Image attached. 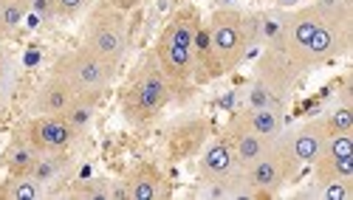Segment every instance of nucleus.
I'll return each mask as SVG.
<instances>
[{"label": "nucleus", "mask_w": 353, "mask_h": 200, "mask_svg": "<svg viewBox=\"0 0 353 200\" xmlns=\"http://www.w3.org/2000/svg\"><path fill=\"white\" fill-rule=\"evenodd\" d=\"M322 25V14L316 12L314 3H305V6H294V9H285V23H283V34L274 45H266V48H277L285 60H291V65L303 71V51L305 45L311 43V37L316 34V28ZM305 74V71H303Z\"/></svg>", "instance_id": "obj_7"}, {"label": "nucleus", "mask_w": 353, "mask_h": 200, "mask_svg": "<svg viewBox=\"0 0 353 200\" xmlns=\"http://www.w3.org/2000/svg\"><path fill=\"white\" fill-rule=\"evenodd\" d=\"M88 6H91V0H57V17L60 20L79 17Z\"/></svg>", "instance_id": "obj_28"}, {"label": "nucleus", "mask_w": 353, "mask_h": 200, "mask_svg": "<svg viewBox=\"0 0 353 200\" xmlns=\"http://www.w3.org/2000/svg\"><path fill=\"white\" fill-rule=\"evenodd\" d=\"M3 76H6V54L0 48V82H3Z\"/></svg>", "instance_id": "obj_32"}, {"label": "nucleus", "mask_w": 353, "mask_h": 200, "mask_svg": "<svg viewBox=\"0 0 353 200\" xmlns=\"http://www.w3.org/2000/svg\"><path fill=\"white\" fill-rule=\"evenodd\" d=\"M23 138L37 153H65L79 135L63 116H37L26 124Z\"/></svg>", "instance_id": "obj_9"}, {"label": "nucleus", "mask_w": 353, "mask_h": 200, "mask_svg": "<svg viewBox=\"0 0 353 200\" xmlns=\"http://www.w3.org/2000/svg\"><path fill=\"white\" fill-rule=\"evenodd\" d=\"M283 23H285V9H266V12H257V43L266 48L274 45L283 34Z\"/></svg>", "instance_id": "obj_20"}, {"label": "nucleus", "mask_w": 353, "mask_h": 200, "mask_svg": "<svg viewBox=\"0 0 353 200\" xmlns=\"http://www.w3.org/2000/svg\"><path fill=\"white\" fill-rule=\"evenodd\" d=\"M99 91H88V93H77V99L68 104V110L63 113V119L74 127L77 135L88 133V127L94 124V116H97V104H99Z\"/></svg>", "instance_id": "obj_16"}, {"label": "nucleus", "mask_w": 353, "mask_h": 200, "mask_svg": "<svg viewBox=\"0 0 353 200\" xmlns=\"http://www.w3.org/2000/svg\"><path fill=\"white\" fill-rule=\"evenodd\" d=\"M198 173H201V181H212V178H232L238 175V161H234V153L229 147V141L221 138V141H212V144L203 150L201 161H198Z\"/></svg>", "instance_id": "obj_13"}, {"label": "nucleus", "mask_w": 353, "mask_h": 200, "mask_svg": "<svg viewBox=\"0 0 353 200\" xmlns=\"http://www.w3.org/2000/svg\"><path fill=\"white\" fill-rule=\"evenodd\" d=\"M285 99L283 96H277L272 88H266L263 82H252L249 85V91H246V107H280V110H285Z\"/></svg>", "instance_id": "obj_25"}, {"label": "nucleus", "mask_w": 353, "mask_h": 200, "mask_svg": "<svg viewBox=\"0 0 353 200\" xmlns=\"http://www.w3.org/2000/svg\"><path fill=\"white\" fill-rule=\"evenodd\" d=\"M314 181H334V178H353V155H328L322 153L314 164Z\"/></svg>", "instance_id": "obj_17"}, {"label": "nucleus", "mask_w": 353, "mask_h": 200, "mask_svg": "<svg viewBox=\"0 0 353 200\" xmlns=\"http://www.w3.org/2000/svg\"><path fill=\"white\" fill-rule=\"evenodd\" d=\"M77 88L63 79L60 74H51L43 85H40V91L34 96V110L40 113V116H63V113L68 110V104L77 99Z\"/></svg>", "instance_id": "obj_12"}, {"label": "nucleus", "mask_w": 353, "mask_h": 200, "mask_svg": "<svg viewBox=\"0 0 353 200\" xmlns=\"http://www.w3.org/2000/svg\"><path fill=\"white\" fill-rule=\"evenodd\" d=\"M277 9H294V3H300V0H272Z\"/></svg>", "instance_id": "obj_31"}, {"label": "nucleus", "mask_w": 353, "mask_h": 200, "mask_svg": "<svg viewBox=\"0 0 353 200\" xmlns=\"http://www.w3.org/2000/svg\"><path fill=\"white\" fill-rule=\"evenodd\" d=\"M198 34H201V14L192 6H181L172 12L167 25L156 40L153 56L161 74L170 82L172 93H184L198 82Z\"/></svg>", "instance_id": "obj_2"}, {"label": "nucleus", "mask_w": 353, "mask_h": 200, "mask_svg": "<svg viewBox=\"0 0 353 200\" xmlns=\"http://www.w3.org/2000/svg\"><path fill=\"white\" fill-rule=\"evenodd\" d=\"M283 144L288 147V153L294 155L300 166H311L322 150H325V141H328V127L322 119H311V122H303L291 130H283L280 133Z\"/></svg>", "instance_id": "obj_10"}, {"label": "nucleus", "mask_w": 353, "mask_h": 200, "mask_svg": "<svg viewBox=\"0 0 353 200\" xmlns=\"http://www.w3.org/2000/svg\"><path fill=\"white\" fill-rule=\"evenodd\" d=\"M353 45V25H336V23H325L316 28V34L311 37V43L305 45L303 51V71H311V68H319L336 56L347 54Z\"/></svg>", "instance_id": "obj_8"}, {"label": "nucleus", "mask_w": 353, "mask_h": 200, "mask_svg": "<svg viewBox=\"0 0 353 200\" xmlns=\"http://www.w3.org/2000/svg\"><path fill=\"white\" fill-rule=\"evenodd\" d=\"M6 40V32H3V25H0V43H3Z\"/></svg>", "instance_id": "obj_33"}, {"label": "nucleus", "mask_w": 353, "mask_h": 200, "mask_svg": "<svg viewBox=\"0 0 353 200\" xmlns=\"http://www.w3.org/2000/svg\"><path fill=\"white\" fill-rule=\"evenodd\" d=\"M322 122H325L328 133H353V107L336 102V104L325 113V116H322Z\"/></svg>", "instance_id": "obj_26"}, {"label": "nucleus", "mask_w": 353, "mask_h": 200, "mask_svg": "<svg viewBox=\"0 0 353 200\" xmlns=\"http://www.w3.org/2000/svg\"><path fill=\"white\" fill-rule=\"evenodd\" d=\"M82 45L91 48L94 54H99L102 60L119 65L128 54V45H130L125 12H119L116 6L97 9L85 25V43Z\"/></svg>", "instance_id": "obj_5"}, {"label": "nucleus", "mask_w": 353, "mask_h": 200, "mask_svg": "<svg viewBox=\"0 0 353 200\" xmlns=\"http://www.w3.org/2000/svg\"><path fill=\"white\" fill-rule=\"evenodd\" d=\"M297 197H316V200H350L353 197V178H334V181H322L305 192H300Z\"/></svg>", "instance_id": "obj_21"}, {"label": "nucleus", "mask_w": 353, "mask_h": 200, "mask_svg": "<svg viewBox=\"0 0 353 200\" xmlns=\"http://www.w3.org/2000/svg\"><path fill=\"white\" fill-rule=\"evenodd\" d=\"M0 104H3V88H0Z\"/></svg>", "instance_id": "obj_34"}, {"label": "nucleus", "mask_w": 353, "mask_h": 200, "mask_svg": "<svg viewBox=\"0 0 353 200\" xmlns=\"http://www.w3.org/2000/svg\"><path fill=\"white\" fill-rule=\"evenodd\" d=\"M108 3H110V6H116L119 12H130L133 6H139V3H141V0H108Z\"/></svg>", "instance_id": "obj_30"}, {"label": "nucleus", "mask_w": 353, "mask_h": 200, "mask_svg": "<svg viewBox=\"0 0 353 200\" xmlns=\"http://www.w3.org/2000/svg\"><path fill=\"white\" fill-rule=\"evenodd\" d=\"M223 138L229 141V147H232V153H234V161H238V169H241V173H243L249 164H254L263 153L269 150V144H272L269 138H263V135L252 133L249 127H243L234 116L229 119Z\"/></svg>", "instance_id": "obj_11"}, {"label": "nucleus", "mask_w": 353, "mask_h": 200, "mask_svg": "<svg viewBox=\"0 0 353 200\" xmlns=\"http://www.w3.org/2000/svg\"><path fill=\"white\" fill-rule=\"evenodd\" d=\"M71 197H85V200H108L110 197V189L108 184H99V181H91V184H82L71 192Z\"/></svg>", "instance_id": "obj_27"}, {"label": "nucleus", "mask_w": 353, "mask_h": 200, "mask_svg": "<svg viewBox=\"0 0 353 200\" xmlns=\"http://www.w3.org/2000/svg\"><path fill=\"white\" fill-rule=\"evenodd\" d=\"M314 6L325 23L353 25V0H314Z\"/></svg>", "instance_id": "obj_23"}, {"label": "nucleus", "mask_w": 353, "mask_h": 200, "mask_svg": "<svg viewBox=\"0 0 353 200\" xmlns=\"http://www.w3.org/2000/svg\"><path fill=\"white\" fill-rule=\"evenodd\" d=\"M234 119L269 141L280 138V133L285 130V110L280 107H246L241 113H234Z\"/></svg>", "instance_id": "obj_14"}, {"label": "nucleus", "mask_w": 353, "mask_h": 200, "mask_svg": "<svg viewBox=\"0 0 353 200\" xmlns=\"http://www.w3.org/2000/svg\"><path fill=\"white\" fill-rule=\"evenodd\" d=\"M300 169L303 166L294 161V155L283 144V138H274L269 144V150L263 153L254 164H249L241 175L257 197H269V195H277L294 175L300 173Z\"/></svg>", "instance_id": "obj_4"}, {"label": "nucleus", "mask_w": 353, "mask_h": 200, "mask_svg": "<svg viewBox=\"0 0 353 200\" xmlns=\"http://www.w3.org/2000/svg\"><path fill=\"white\" fill-rule=\"evenodd\" d=\"M46 186L40 181H34L32 175H12L9 184L0 186V197H9V200H40L46 192Z\"/></svg>", "instance_id": "obj_22"}, {"label": "nucleus", "mask_w": 353, "mask_h": 200, "mask_svg": "<svg viewBox=\"0 0 353 200\" xmlns=\"http://www.w3.org/2000/svg\"><path fill=\"white\" fill-rule=\"evenodd\" d=\"M161 186H164V181L159 175V169L150 166V164L136 166L125 181V192H128L130 200H159L164 195Z\"/></svg>", "instance_id": "obj_15"}, {"label": "nucleus", "mask_w": 353, "mask_h": 200, "mask_svg": "<svg viewBox=\"0 0 353 200\" xmlns=\"http://www.w3.org/2000/svg\"><path fill=\"white\" fill-rule=\"evenodd\" d=\"M26 14H28V0H0V25H3L6 37L23 25Z\"/></svg>", "instance_id": "obj_24"}, {"label": "nucleus", "mask_w": 353, "mask_h": 200, "mask_svg": "<svg viewBox=\"0 0 353 200\" xmlns=\"http://www.w3.org/2000/svg\"><path fill=\"white\" fill-rule=\"evenodd\" d=\"M116 68H119V65H113V63L102 60L99 54H94L91 48L79 45L77 51L63 54L60 60L54 63L51 74H60L63 79H68L79 93H88V91H99L102 93L108 85L113 82Z\"/></svg>", "instance_id": "obj_6"}, {"label": "nucleus", "mask_w": 353, "mask_h": 200, "mask_svg": "<svg viewBox=\"0 0 353 200\" xmlns=\"http://www.w3.org/2000/svg\"><path fill=\"white\" fill-rule=\"evenodd\" d=\"M257 43V12L218 9L198 34V82L238 68Z\"/></svg>", "instance_id": "obj_1"}, {"label": "nucleus", "mask_w": 353, "mask_h": 200, "mask_svg": "<svg viewBox=\"0 0 353 200\" xmlns=\"http://www.w3.org/2000/svg\"><path fill=\"white\" fill-rule=\"evenodd\" d=\"M65 169H68L65 153H40L37 164L32 166V173H28V175H32L34 181H40L43 186H48V184H54L57 178H60Z\"/></svg>", "instance_id": "obj_19"}, {"label": "nucleus", "mask_w": 353, "mask_h": 200, "mask_svg": "<svg viewBox=\"0 0 353 200\" xmlns=\"http://www.w3.org/2000/svg\"><path fill=\"white\" fill-rule=\"evenodd\" d=\"M37 158H40V153L28 144L26 138H14L12 147L6 150V166H9L12 175H28L32 166L37 164Z\"/></svg>", "instance_id": "obj_18"}, {"label": "nucleus", "mask_w": 353, "mask_h": 200, "mask_svg": "<svg viewBox=\"0 0 353 200\" xmlns=\"http://www.w3.org/2000/svg\"><path fill=\"white\" fill-rule=\"evenodd\" d=\"M170 99H172L170 82L161 74L156 56L147 54L144 60L136 65V71L130 74V79L125 82V88H122V113H125V119L133 122V124L153 122Z\"/></svg>", "instance_id": "obj_3"}, {"label": "nucleus", "mask_w": 353, "mask_h": 200, "mask_svg": "<svg viewBox=\"0 0 353 200\" xmlns=\"http://www.w3.org/2000/svg\"><path fill=\"white\" fill-rule=\"evenodd\" d=\"M28 14H34L43 23L57 20V0H28Z\"/></svg>", "instance_id": "obj_29"}]
</instances>
